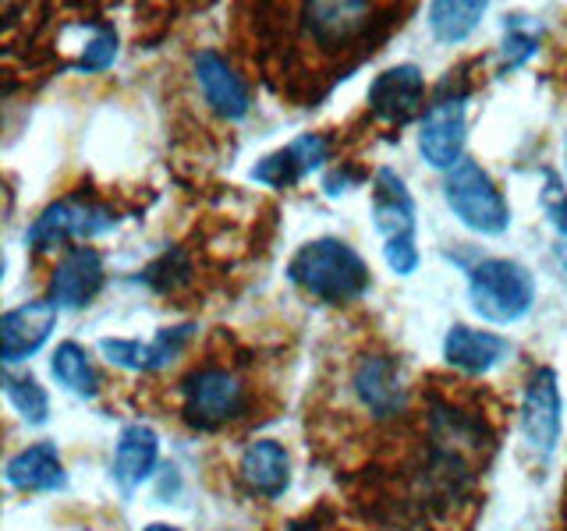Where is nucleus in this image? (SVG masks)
Returning a JSON list of instances; mask_svg holds the SVG:
<instances>
[{"mask_svg":"<svg viewBox=\"0 0 567 531\" xmlns=\"http://www.w3.org/2000/svg\"><path fill=\"white\" fill-rule=\"evenodd\" d=\"M288 280L312 298H323L330 305H348L362 298L372 283L365 259L341 238H316L301 244L291 266Z\"/></svg>","mask_w":567,"mask_h":531,"instance_id":"f257e3e1","label":"nucleus"},{"mask_svg":"<svg viewBox=\"0 0 567 531\" xmlns=\"http://www.w3.org/2000/svg\"><path fill=\"white\" fill-rule=\"evenodd\" d=\"M468 301L486 323H518L536 305V280L514 259H483L468 273Z\"/></svg>","mask_w":567,"mask_h":531,"instance_id":"f03ea898","label":"nucleus"},{"mask_svg":"<svg viewBox=\"0 0 567 531\" xmlns=\"http://www.w3.org/2000/svg\"><path fill=\"white\" fill-rule=\"evenodd\" d=\"M443 199H447L454 217L475 235L501 238L511 227V209L501 188L493 185V177L475 159H461L454 170L443 174Z\"/></svg>","mask_w":567,"mask_h":531,"instance_id":"7ed1b4c3","label":"nucleus"},{"mask_svg":"<svg viewBox=\"0 0 567 531\" xmlns=\"http://www.w3.org/2000/svg\"><path fill=\"white\" fill-rule=\"evenodd\" d=\"M248 397L245 386L235 372L227 368H195L192 376L182 383V415L192 429L199 433H217L227 421L245 415Z\"/></svg>","mask_w":567,"mask_h":531,"instance_id":"20e7f679","label":"nucleus"},{"mask_svg":"<svg viewBox=\"0 0 567 531\" xmlns=\"http://www.w3.org/2000/svg\"><path fill=\"white\" fill-rule=\"evenodd\" d=\"M111 227H114L111 209L85 202V199H61V202H50L40 217L32 220V227L25 230V244L32 252H47V248L64 244L71 238L106 235Z\"/></svg>","mask_w":567,"mask_h":531,"instance_id":"39448f33","label":"nucleus"},{"mask_svg":"<svg viewBox=\"0 0 567 531\" xmlns=\"http://www.w3.org/2000/svg\"><path fill=\"white\" fill-rule=\"evenodd\" d=\"M560 421H564V400H560L557 372L543 365L528 376L525 400H522V436L539 460H549V454L557 450Z\"/></svg>","mask_w":567,"mask_h":531,"instance_id":"423d86ee","label":"nucleus"},{"mask_svg":"<svg viewBox=\"0 0 567 531\" xmlns=\"http://www.w3.org/2000/svg\"><path fill=\"white\" fill-rule=\"evenodd\" d=\"M465 96H443L425 111L419 124V153L436 170H454L461 164L468 138V117H465Z\"/></svg>","mask_w":567,"mask_h":531,"instance_id":"0eeeda50","label":"nucleus"},{"mask_svg":"<svg viewBox=\"0 0 567 531\" xmlns=\"http://www.w3.org/2000/svg\"><path fill=\"white\" fill-rule=\"evenodd\" d=\"M192 336H195L192 323L159 330L153 341H124V336H106V341H100V354L111 365L128 368V372H159V368H167L177 354H182V347L192 341Z\"/></svg>","mask_w":567,"mask_h":531,"instance_id":"6e6552de","label":"nucleus"},{"mask_svg":"<svg viewBox=\"0 0 567 531\" xmlns=\"http://www.w3.org/2000/svg\"><path fill=\"white\" fill-rule=\"evenodd\" d=\"M195 82L203 88V100L209 103V111L224 121H241L252 106V93L241 82V75L230 67L217 50H199L192 58Z\"/></svg>","mask_w":567,"mask_h":531,"instance_id":"1a4fd4ad","label":"nucleus"},{"mask_svg":"<svg viewBox=\"0 0 567 531\" xmlns=\"http://www.w3.org/2000/svg\"><path fill=\"white\" fill-rule=\"evenodd\" d=\"M58 312L61 309L50 298H40V301H25V305H14L4 315V323H0V354H4L8 368L22 358H32L50 341L53 326H58Z\"/></svg>","mask_w":567,"mask_h":531,"instance_id":"9d476101","label":"nucleus"},{"mask_svg":"<svg viewBox=\"0 0 567 531\" xmlns=\"http://www.w3.org/2000/svg\"><path fill=\"white\" fill-rule=\"evenodd\" d=\"M354 397H359L369 415L377 418H394L404 412L408 389H404V372L390 354H365L354 365Z\"/></svg>","mask_w":567,"mask_h":531,"instance_id":"9b49d317","label":"nucleus"},{"mask_svg":"<svg viewBox=\"0 0 567 531\" xmlns=\"http://www.w3.org/2000/svg\"><path fill=\"white\" fill-rule=\"evenodd\" d=\"M425 96V79L415 64H398L380 71L369 85V111L377 114L383 124H404L408 117H415Z\"/></svg>","mask_w":567,"mask_h":531,"instance_id":"f8f14e48","label":"nucleus"},{"mask_svg":"<svg viewBox=\"0 0 567 531\" xmlns=\"http://www.w3.org/2000/svg\"><path fill=\"white\" fill-rule=\"evenodd\" d=\"M103 288V259L96 248H75L50 273V301L58 309H85Z\"/></svg>","mask_w":567,"mask_h":531,"instance_id":"ddd939ff","label":"nucleus"},{"mask_svg":"<svg viewBox=\"0 0 567 531\" xmlns=\"http://www.w3.org/2000/svg\"><path fill=\"white\" fill-rule=\"evenodd\" d=\"M327 138L323 135H298L295 142H288L284 149L262 156L259 164L252 167V177L259 185H270V188H288L301 177L316 174L319 167L327 164Z\"/></svg>","mask_w":567,"mask_h":531,"instance_id":"4468645a","label":"nucleus"},{"mask_svg":"<svg viewBox=\"0 0 567 531\" xmlns=\"http://www.w3.org/2000/svg\"><path fill=\"white\" fill-rule=\"evenodd\" d=\"M507 354H511V344L501 333H489V330L457 323L443 336V362L454 372H465V376H483V372L501 365Z\"/></svg>","mask_w":567,"mask_h":531,"instance_id":"2eb2a0df","label":"nucleus"},{"mask_svg":"<svg viewBox=\"0 0 567 531\" xmlns=\"http://www.w3.org/2000/svg\"><path fill=\"white\" fill-rule=\"evenodd\" d=\"M372 223H377L383 241L415 238L412 191H408V185L390 167H380L377 177H372Z\"/></svg>","mask_w":567,"mask_h":531,"instance_id":"dca6fc26","label":"nucleus"},{"mask_svg":"<svg viewBox=\"0 0 567 531\" xmlns=\"http://www.w3.org/2000/svg\"><path fill=\"white\" fill-rule=\"evenodd\" d=\"M159 439L150 425H128L114 450V482L124 496H132L156 471Z\"/></svg>","mask_w":567,"mask_h":531,"instance_id":"f3484780","label":"nucleus"},{"mask_svg":"<svg viewBox=\"0 0 567 531\" xmlns=\"http://www.w3.org/2000/svg\"><path fill=\"white\" fill-rule=\"evenodd\" d=\"M301 22H306L319 46L337 50L372 22V8L362 4V0H348V4H309L301 11Z\"/></svg>","mask_w":567,"mask_h":531,"instance_id":"a211bd4d","label":"nucleus"},{"mask_svg":"<svg viewBox=\"0 0 567 531\" xmlns=\"http://www.w3.org/2000/svg\"><path fill=\"white\" fill-rule=\"evenodd\" d=\"M241 478L252 492L266 496V500H277V496H284V489H288V482H291L288 450H284L277 439L248 442L245 454H241Z\"/></svg>","mask_w":567,"mask_h":531,"instance_id":"6ab92c4d","label":"nucleus"},{"mask_svg":"<svg viewBox=\"0 0 567 531\" xmlns=\"http://www.w3.org/2000/svg\"><path fill=\"white\" fill-rule=\"evenodd\" d=\"M4 475H8V482L22 492H50V489L68 486V471L53 442H32L22 454H14L8 460Z\"/></svg>","mask_w":567,"mask_h":531,"instance_id":"aec40b11","label":"nucleus"},{"mask_svg":"<svg viewBox=\"0 0 567 531\" xmlns=\"http://www.w3.org/2000/svg\"><path fill=\"white\" fill-rule=\"evenodd\" d=\"M50 368H53V379H58L68 394H75L82 400H93L100 394V372L89 362V354L75 344V341H64L58 344L50 358Z\"/></svg>","mask_w":567,"mask_h":531,"instance_id":"412c9836","label":"nucleus"},{"mask_svg":"<svg viewBox=\"0 0 567 531\" xmlns=\"http://www.w3.org/2000/svg\"><path fill=\"white\" fill-rule=\"evenodd\" d=\"M486 18L483 0H436L430 8V29L440 43H461L468 40L472 29Z\"/></svg>","mask_w":567,"mask_h":531,"instance_id":"4be33fe9","label":"nucleus"},{"mask_svg":"<svg viewBox=\"0 0 567 531\" xmlns=\"http://www.w3.org/2000/svg\"><path fill=\"white\" fill-rule=\"evenodd\" d=\"M4 394L11 400V407L22 415L29 425H43L50 418V400L47 389L35 383L32 376H18V372H4Z\"/></svg>","mask_w":567,"mask_h":531,"instance_id":"5701e85b","label":"nucleus"},{"mask_svg":"<svg viewBox=\"0 0 567 531\" xmlns=\"http://www.w3.org/2000/svg\"><path fill=\"white\" fill-rule=\"evenodd\" d=\"M117 58V32L111 25H93L89 29V43L79 50L75 67L79 71H103L111 67V61Z\"/></svg>","mask_w":567,"mask_h":531,"instance_id":"b1692460","label":"nucleus"},{"mask_svg":"<svg viewBox=\"0 0 567 531\" xmlns=\"http://www.w3.org/2000/svg\"><path fill=\"white\" fill-rule=\"evenodd\" d=\"M138 280L153 283V291H174L177 283L188 280V259L182 252H167V256H159Z\"/></svg>","mask_w":567,"mask_h":531,"instance_id":"393cba45","label":"nucleus"},{"mask_svg":"<svg viewBox=\"0 0 567 531\" xmlns=\"http://www.w3.org/2000/svg\"><path fill=\"white\" fill-rule=\"evenodd\" d=\"M539 50V32H522V29H511L504 32V46H501V71H511V67H522L532 53Z\"/></svg>","mask_w":567,"mask_h":531,"instance_id":"a878e982","label":"nucleus"},{"mask_svg":"<svg viewBox=\"0 0 567 531\" xmlns=\"http://www.w3.org/2000/svg\"><path fill=\"white\" fill-rule=\"evenodd\" d=\"M383 259L386 266L394 270L398 277H408L419 270V244L415 238H394V241H383Z\"/></svg>","mask_w":567,"mask_h":531,"instance_id":"bb28decb","label":"nucleus"},{"mask_svg":"<svg viewBox=\"0 0 567 531\" xmlns=\"http://www.w3.org/2000/svg\"><path fill=\"white\" fill-rule=\"evenodd\" d=\"M549 220H554L557 235H560V238H567V195H564L560 202H549Z\"/></svg>","mask_w":567,"mask_h":531,"instance_id":"cd10ccee","label":"nucleus"},{"mask_svg":"<svg viewBox=\"0 0 567 531\" xmlns=\"http://www.w3.org/2000/svg\"><path fill=\"white\" fill-rule=\"evenodd\" d=\"M159 486H164V489H159V500H174V496L182 492V478H177L174 468H167L164 478H159Z\"/></svg>","mask_w":567,"mask_h":531,"instance_id":"c85d7f7f","label":"nucleus"},{"mask_svg":"<svg viewBox=\"0 0 567 531\" xmlns=\"http://www.w3.org/2000/svg\"><path fill=\"white\" fill-rule=\"evenodd\" d=\"M288 531H319V528H316L312 521H291Z\"/></svg>","mask_w":567,"mask_h":531,"instance_id":"c756f323","label":"nucleus"},{"mask_svg":"<svg viewBox=\"0 0 567 531\" xmlns=\"http://www.w3.org/2000/svg\"><path fill=\"white\" fill-rule=\"evenodd\" d=\"M142 531H182V528H174V524H146Z\"/></svg>","mask_w":567,"mask_h":531,"instance_id":"7c9ffc66","label":"nucleus"},{"mask_svg":"<svg viewBox=\"0 0 567 531\" xmlns=\"http://www.w3.org/2000/svg\"><path fill=\"white\" fill-rule=\"evenodd\" d=\"M564 164H567V149H564Z\"/></svg>","mask_w":567,"mask_h":531,"instance_id":"2f4dec72","label":"nucleus"}]
</instances>
